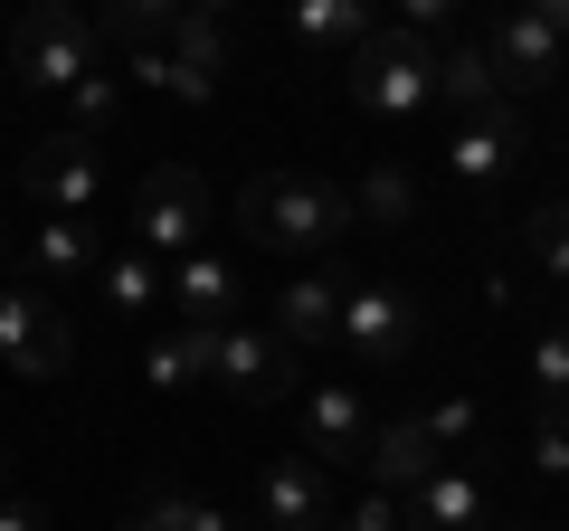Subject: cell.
<instances>
[{
	"mask_svg": "<svg viewBox=\"0 0 569 531\" xmlns=\"http://www.w3.org/2000/svg\"><path fill=\"white\" fill-rule=\"evenodd\" d=\"M370 437H380V418L361 409V389H351V380H313L305 389V455H313V465H361Z\"/></svg>",
	"mask_w": 569,
	"mask_h": 531,
	"instance_id": "obj_12",
	"label": "cell"
},
{
	"mask_svg": "<svg viewBox=\"0 0 569 531\" xmlns=\"http://www.w3.org/2000/svg\"><path fill=\"white\" fill-rule=\"evenodd\" d=\"M0 493H10V447H0Z\"/></svg>",
	"mask_w": 569,
	"mask_h": 531,
	"instance_id": "obj_34",
	"label": "cell"
},
{
	"mask_svg": "<svg viewBox=\"0 0 569 531\" xmlns=\"http://www.w3.org/2000/svg\"><path fill=\"white\" fill-rule=\"evenodd\" d=\"M171 67H190V77L219 86L228 77V10H181V20H171Z\"/></svg>",
	"mask_w": 569,
	"mask_h": 531,
	"instance_id": "obj_22",
	"label": "cell"
},
{
	"mask_svg": "<svg viewBox=\"0 0 569 531\" xmlns=\"http://www.w3.org/2000/svg\"><path fill=\"white\" fill-rule=\"evenodd\" d=\"M323 531H399V493H361V503H342Z\"/></svg>",
	"mask_w": 569,
	"mask_h": 531,
	"instance_id": "obj_31",
	"label": "cell"
},
{
	"mask_svg": "<svg viewBox=\"0 0 569 531\" xmlns=\"http://www.w3.org/2000/svg\"><path fill=\"white\" fill-rule=\"evenodd\" d=\"M418 428H427V447H437V455L456 465V455H466L475 437H485V399H466V389H456V399H427V409H418Z\"/></svg>",
	"mask_w": 569,
	"mask_h": 531,
	"instance_id": "obj_26",
	"label": "cell"
},
{
	"mask_svg": "<svg viewBox=\"0 0 569 531\" xmlns=\"http://www.w3.org/2000/svg\"><path fill=\"white\" fill-rule=\"evenodd\" d=\"M522 152H531V123H522V104L466 114V123L447 133V181H456V190H503Z\"/></svg>",
	"mask_w": 569,
	"mask_h": 531,
	"instance_id": "obj_9",
	"label": "cell"
},
{
	"mask_svg": "<svg viewBox=\"0 0 569 531\" xmlns=\"http://www.w3.org/2000/svg\"><path fill=\"white\" fill-rule=\"evenodd\" d=\"M522 247H531V266H541L550 285H569V200H550V209H531V228H522Z\"/></svg>",
	"mask_w": 569,
	"mask_h": 531,
	"instance_id": "obj_29",
	"label": "cell"
},
{
	"mask_svg": "<svg viewBox=\"0 0 569 531\" xmlns=\"http://www.w3.org/2000/svg\"><path fill=\"white\" fill-rule=\"evenodd\" d=\"M0 531H48V503H29V493H0Z\"/></svg>",
	"mask_w": 569,
	"mask_h": 531,
	"instance_id": "obj_32",
	"label": "cell"
},
{
	"mask_svg": "<svg viewBox=\"0 0 569 531\" xmlns=\"http://www.w3.org/2000/svg\"><path fill=\"white\" fill-rule=\"evenodd\" d=\"M123 531H142V522H123Z\"/></svg>",
	"mask_w": 569,
	"mask_h": 531,
	"instance_id": "obj_36",
	"label": "cell"
},
{
	"mask_svg": "<svg viewBox=\"0 0 569 531\" xmlns=\"http://www.w3.org/2000/svg\"><path fill=\"white\" fill-rule=\"evenodd\" d=\"M238 304H247V275H238V257L200 247V257H181V266H171V313H181L190 332H219V323H238Z\"/></svg>",
	"mask_w": 569,
	"mask_h": 531,
	"instance_id": "obj_14",
	"label": "cell"
},
{
	"mask_svg": "<svg viewBox=\"0 0 569 531\" xmlns=\"http://www.w3.org/2000/svg\"><path fill=\"white\" fill-rule=\"evenodd\" d=\"M171 20H181L171 0H114V10L96 20V39L123 48V58H142V48H171Z\"/></svg>",
	"mask_w": 569,
	"mask_h": 531,
	"instance_id": "obj_23",
	"label": "cell"
},
{
	"mask_svg": "<svg viewBox=\"0 0 569 531\" xmlns=\"http://www.w3.org/2000/svg\"><path fill=\"white\" fill-rule=\"evenodd\" d=\"M351 219L361 228H408L418 219V171L408 162H370L361 181H351Z\"/></svg>",
	"mask_w": 569,
	"mask_h": 531,
	"instance_id": "obj_20",
	"label": "cell"
},
{
	"mask_svg": "<svg viewBox=\"0 0 569 531\" xmlns=\"http://www.w3.org/2000/svg\"><path fill=\"white\" fill-rule=\"evenodd\" d=\"M20 190L48 209V219H96L104 209V143L86 133H48V143L20 152Z\"/></svg>",
	"mask_w": 569,
	"mask_h": 531,
	"instance_id": "obj_6",
	"label": "cell"
},
{
	"mask_svg": "<svg viewBox=\"0 0 569 531\" xmlns=\"http://www.w3.org/2000/svg\"><path fill=\"white\" fill-rule=\"evenodd\" d=\"M209 380H219L228 399H247V409H276L284 389L305 380V361H295L266 323H219L209 332Z\"/></svg>",
	"mask_w": 569,
	"mask_h": 531,
	"instance_id": "obj_7",
	"label": "cell"
},
{
	"mask_svg": "<svg viewBox=\"0 0 569 531\" xmlns=\"http://www.w3.org/2000/svg\"><path fill=\"white\" fill-rule=\"evenodd\" d=\"M257 522L266 531H323L332 522V484L313 455H276V465L257 474Z\"/></svg>",
	"mask_w": 569,
	"mask_h": 531,
	"instance_id": "obj_15",
	"label": "cell"
},
{
	"mask_svg": "<svg viewBox=\"0 0 569 531\" xmlns=\"http://www.w3.org/2000/svg\"><path fill=\"white\" fill-rule=\"evenodd\" d=\"M284 29H295L305 48H342V58H351V48H370V39H380V20H370L361 0H305V10H295Z\"/></svg>",
	"mask_w": 569,
	"mask_h": 531,
	"instance_id": "obj_21",
	"label": "cell"
},
{
	"mask_svg": "<svg viewBox=\"0 0 569 531\" xmlns=\"http://www.w3.org/2000/svg\"><path fill=\"white\" fill-rule=\"evenodd\" d=\"M399 531H493V493L475 465H437L418 493H399Z\"/></svg>",
	"mask_w": 569,
	"mask_h": 531,
	"instance_id": "obj_13",
	"label": "cell"
},
{
	"mask_svg": "<svg viewBox=\"0 0 569 531\" xmlns=\"http://www.w3.org/2000/svg\"><path fill=\"white\" fill-rule=\"evenodd\" d=\"M238 531H266V522H238Z\"/></svg>",
	"mask_w": 569,
	"mask_h": 531,
	"instance_id": "obj_35",
	"label": "cell"
},
{
	"mask_svg": "<svg viewBox=\"0 0 569 531\" xmlns=\"http://www.w3.org/2000/svg\"><path fill=\"white\" fill-rule=\"evenodd\" d=\"M437 465H447V455L427 447V428H418V418H380V437H370V455H361L370 493H418Z\"/></svg>",
	"mask_w": 569,
	"mask_h": 531,
	"instance_id": "obj_16",
	"label": "cell"
},
{
	"mask_svg": "<svg viewBox=\"0 0 569 531\" xmlns=\"http://www.w3.org/2000/svg\"><path fill=\"white\" fill-rule=\"evenodd\" d=\"M238 228L276 257H332L351 238V181H323V171H257L238 190Z\"/></svg>",
	"mask_w": 569,
	"mask_h": 531,
	"instance_id": "obj_1",
	"label": "cell"
},
{
	"mask_svg": "<svg viewBox=\"0 0 569 531\" xmlns=\"http://www.w3.org/2000/svg\"><path fill=\"white\" fill-rule=\"evenodd\" d=\"M133 247H142V257H162V266H181V257L209 247V190H200V171L162 162L152 181L133 190Z\"/></svg>",
	"mask_w": 569,
	"mask_h": 531,
	"instance_id": "obj_5",
	"label": "cell"
},
{
	"mask_svg": "<svg viewBox=\"0 0 569 531\" xmlns=\"http://www.w3.org/2000/svg\"><path fill=\"white\" fill-rule=\"evenodd\" d=\"M541 20L560 29V48H569V0H541Z\"/></svg>",
	"mask_w": 569,
	"mask_h": 531,
	"instance_id": "obj_33",
	"label": "cell"
},
{
	"mask_svg": "<svg viewBox=\"0 0 569 531\" xmlns=\"http://www.w3.org/2000/svg\"><path fill=\"white\" fill-rule=\"evenodd\" d=\"M531 474L569 484V418H531Z\"/></svg>",
	"mask_w": 569,
	"mask_h": 531,
	"instance_id": "obj_30",
	"label": "cell"
},
{
	"mask_svg": "<svg viewBox=\"0 0 569 531\" xmlns=\"http://www.w3.org/2000/svg\"><path fill=\"white\" fill-rule=\"evenodd\" d=\"M10 67H20V86H39V96H77V86L104 67V39H96V20H86V10L39 0V10L10 29Z\"/></svg>",
	"mask_w": 569,
	"mask_h": 531,
	"instance_id": "obj_3",
	"label": "cell"
},
{
	"mask_svg": "<svg viewBox=\"0 0 569 531\" xmlns=\"http://www.w3.org/2000/svg\"><path fill=\"white\" fill-rule=\"evenodd\" d=\"M96 304H114L123 323H133V313H152V304H171V266L142 257V247H114V257L96 266Z\"/></svg>",
	"mask_w": 569,
	"mask_h": 531,
	"instance_id": "obj_19",
	"label": "cell"
},
{
	"mask_svg": "<svg viewBox=\"0 0 569 531\" xmlns=\"http://www.w3.org/2000/svg\"><path fill=\"white\" fill-rule=\"evenodd\" d=\"M332 342H342L351 361H370V370H399L408 351H418V294L408 285H361V275H351Z\"/></svg>",
	"mask_w": 569,
	"mask_h": 531,
	"instance_id": "obj_8",
	"label": "cell"
},
{
	"mask_svg": "<svg viewBox=\"0 0 569 531\" xmlns=\"http://www.w3.org/2000/svg\"><path fill=\"white\" fill-rule=\"evenodd\" d=\"M114 257V247H104V228L96 219H48L39 238H29V266H39V285H96V266Z\"/></svg>",
	"mask_w": 569,
	"mask_h": 531,
	"instance_id": "obj_17",
	"label": "cell"
},
{
	"mask_svg": "<svg viewBox=\"0 0 569 531\" xmlns=\"http://www.w3.org/2000/svg\"><path fill=\"white\" fill-rule=\"evenodd\" d=\"M142 380L152 389H190V380H209V332H162V342L142 351Z\"/></svg>",
	"mask_w": 569,
	"mask_h": 531,
	"instance_id": "obj_25",
	"label": "cell"
},
{
	"mask_svg": "<svg viewBox=\"0 0 569 531\" xmlns=\"http://www.w3.org/2000/svg\"><path fill=\"white\" fill-rule=\"evenodd\" d=\"M531 399H541V418H569V313L531 332Z\"/></svg>",
	"mask_w": 569,
	"mask_h": 531,
	"instance_id": "obj_24",
	"label": "cell"
},
{
	"mask_svg": "<svg viewBox=\"0 0 569 531\" xmlns=\"http://www.w3.org/2000/svg\"><path fill=\"white\" fill-rule=\"evenodd\" d=\"M133 522H142V531H238L219 503H200V493H152Z\"/></svg>",
	"mask_w": 569,
	"mask_h": 531,
	"instance_id": "obj_28",
	"label": "cell"
},
{
	"mask_svg": "<svg viewBox=\"0 0 569 531\" xmlns=\"http://www.w3.org/2000/svg\"><path fill=\"white\" fill-rule=\"evenodd\" d=\"M437 104H447L456 123H466V114H493V104H512V96H503V77H493V58H485V39L437 48Z\"/></svg>",
	"mask_w": 569,
	"mask_h": 531,
	"instance_id": "obj_18",
	"label": "cell"
},
{
	"mask_svg": "<svg viewBox=\"0 0 569 531\" xmlns=\"http://www.w3.org/2000/svg\"><path fill=\"white\" fill-rule=\"evenodd\" d=\"M342 294H351L342 266H305V275H284V285H276V313H266V332H276V342L305 361V351H323V342H332V323H342Z\"/></svg>",
	"mask_w": 569,
	"mask_h": 531,
	"instance_id": "obj_11",
	"label": "cell"
},
{
	"mask_svg": "<svg viewBox=\"0 0 569 531\" xmlns=\"http://www.w3.org/2000/svg\"><path fill=\"white\" fill-rule=\"evenodd\" d=\"M77 361V323L48 285H0V370L10 380H58Z\"/></svg>",
	"mask_w": 569,
	"mask_h": 531,
	"instance_id": "obj_4",
	"label": "cell"
},
{
	"mask_svg": "<svg viewBox=\"0 0 569 531\" xmlns=\"http://www.w3.org/2000/svg\"><path fill=\"white\" fill-rule=\"evenodd\" d=\"M342 96L380 123H408V114H437V48L408 39V29H380L370 48L342 58Z\"/></svg>",
	"mask_w": 569,
	"mask_h": 531,
	"instance_id": "obj_2",
	"label": "cell"
},
{
	"mask_svg": "<svg viewBox=\"0 0 569 531\" xmlns=\"http://www.w3.org/2000/svg\"><path fill=\"white\" fill-rule=\"evenodd\" d=\"M485 58H493V77H503V96H541V86L569 77V48H560V29H550L541 10H503V20L485 29Z\"/></svg>",
	"mask_w": 569,
	"mask_h": 531,
	"instance_id": "obj_10",
	"label": "cell"
},
{
	"mask_svg": "<svg viewBox=\"0 0 569 531\" xmlns=\"http://www.w3.org/2000/svg\"><path fill=\"white\" fill-rule=\"evenodd\" d=\"M123 114V77L114 67H96V77L77 86V96H67V133H86V143H104V123Z\"/></svg>",
	"mask_w": 569,
	"mask_h": 531,
	"instance_id": "obj_27",
	"label": "cell"
}]
</instances>
